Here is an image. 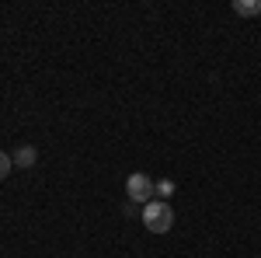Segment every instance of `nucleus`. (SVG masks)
<instances>
[{"instance_id": "nucleus-1", "label": "nucleus", "mask_w": 261, "mask_h": 258, "mask_svg": "<svg viewBox=\"0 0 261 258\" xmlns=\"http://www.w3.org/2000/svg\"><path fill=\"white\" fill-rule=\"evenodd\" d=\"M143 227H146L150 234H167V230L174 227V209H171V202L150 199V202L143 206Z\"/></svg>"}, {"instance_id": "nucleus-4", "label": "nucleus", "mask_w": 261, "mask_h": 258, "mask_svg": "<svg viewBox=\"0 0 261 258\" xmlns=\"http://www.w3.org/2000/svg\"><path fill=\"white\" fill-rule=\"evenodd\" d=\"M35 160H39L35 147H18V150H14V168H32Z\"/></svg>"}, {"instance_id": "nucleus-3", "label": "nucleus", "mask_w": 261, "mask_h": 258, "mask_svg": "<svg viewBox=\"0 0 261 258\" xmlns=\"http://www.w3.org/2000/svg\"><path fill=\"white\" fill-rule=\"evenodd\" d=\"M233 14L254 18V14H261V0H233Z\"/></svg>"}, {"instance_id": "nucleus-6", "label": "nucleus", "mask_w": 261, "mask_h": 258, "mask_svg": "<svg viewBox=\"0 0 261 258\" xmlns=\"http://www.w3.org/2000/svg\"><path fill=\"white\" fill-rule=\"evenodd\" d=\"M11 168H14V157L0 150V181H4V178H7V175H11Z\"/></svg>"}, {"instance_id": "nucleus-5", "label": "nucleus", "mask_w": 261, "mask_h": 258, "mask_svg": "<svg viewBox=\"0 0 261 258\" xmlns=\"http://www.w3.org/2000/svg\"><path fill=\"white\" fill-rule=\"evenodd\" d=\"M153 196H161L164 202H167V196H174V181H171V178H161V181H153Z\"/></svg>"}, {"instance_id": "nucleus-2", "label": "nucleus", "mask_w": 261, "mask_h": 258, "mask_svg": "<svg viewBox=\"0 0 261 258\" xmlns=\"http://www.w3.org/2000/svg\"><path fill=\"white\" fill-rule=\"evenodd\" d=\"M125 196L133 199V202H150V196H153V178L150 175H143V171H136V175H129V181H125Z\"/></svg>"}]
</instances>
